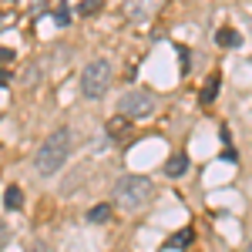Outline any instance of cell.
Listing matches in <instances>:
<instances>
[{
	"instance_id": "obj_1",
	"label": "cell",
	"mask_w": 252,
	"mask_h": 252,
	"mask_svg": "<svg viewBox=\"0 0 252 252\" xmlns=\"http://www.w3.org/2000/svg\"><path fill=\"white\" fill-rule=\"evenodd\" d=\"M71 155V131L67 128H58V131H51L47 141L37 148V158H34V168L40 175H54L61 172V165L67 161Z\"/></svg>"
},
{
	"instance_id": "obj_2",
	"label": "cell",
	"mask_w": 252,
	"mask_h": 252,
	"mask_svg": "<svg viewBox=\"0 0 252 252\" xmlns=\"http://www.w3.org/2000/svg\"><path fill=\"white\" fill-rule=\"evenodd\" d=\"M148 198H152V178H145V175H125V178H118L115 202L121 205V209L135 212V209H141Z\"/></svg>"
},
{
	"instance_id": "obj_3",
	"label": "cell",
	"mask_w": 252,
	"mask_h": 252,
	"mask_svg": "<svg viewBox=\"0 0 252 252\" xmlns=\"http://www.w3.org/2000/svg\"><path fill=\"white\" fill-rule=\"evenodd\" d=\"M111 81H115V71H111V64H108V61H91V64L81 71V94L94 101V97L108 94Z\"/></svg>"
},
{
	"instance_id": "obj_4",
	"label": "cell",
	"mask_w": 252,
	"mask_h": 252,
	"mask_svg": "<svg viewBox=\"0 0 252 252\" xmlns=\"http://www.w3.org/2000/svg\"><path fill=\"white\" fill-rule=\"evenodd\" d=\"M121 115L125 118H148L155 111V97L148 94V91H128V94L121 97Z\"/></svg>"
},
{
	"instance_id": "obj_5",
	"label": "cell",
	"mask_w": 252,
	"mask_h": 252,
	"mask_svg": "<svg viewBox=\"0 0 252 252\" xmlns=\"http://www.w3.org/2000/svg\"><path fill=\"white\" fill-rule=\"evenodd\" d=\"M161 3L165 0H125V14L131 20H148L161 10Z\"/></svg>"
},
{
	"instance_id": "obj_6",
	"label": "cell",
	"mask_w": 252,
	"mask_h": 252,
	"mask_svg": "<svg viewBox=\"0 0 252 252\" xmlns=\"http://www.w3.org/2000/svg\"><path fill=\"white\" fill-rule=\"evenodd\" d=\"M215 44L219 47H239L242 37H239V31H232V27H222V31H215Z\"/></svg>"
},
{
	"instance_id": "obj_7",
	"label": "cell",
	"mask_w": 252,
	"mask_h": 252,
	"mask_svg": "<svg viewBox=\"0 0 252 252\" xmlns=\"http://www.w3.org/2000/svg\"><path fill=\"white\" fill-rule=\"evenodd\" d=\"M189 242H195V229H189V225H185V229H178V232L168 239V249H185Z\"/></svg>"
},
{
	"instance_id": "obj_8",
	"label": "cell",
	"mask_w": 252,
	"mask_h": 252,
	"mask_svg": "<svg viewBox=\"0 0 252 252\" xmlns=\"http://www.w3.org/2000/svg\"><path fill=\"white\" fill-rule=\"evenodd\" d=\"M185 172H189V158L185 155H175L172 161L165 165V175H168V178H182Z\"/></svg>"
},
{
	"instance_id": "obj_9",
	"label": "cell",
	"mask_w": 252,
	"mask_h": 252,
	"mask_svg": "<svg viewBox=\"0 0 252 252\" xmlns=\"http://www.w3.org/2000/svg\"><path fill=\"white\" fill-rule=\"evenodd\" d=\"M219 84H222V78H219V74H212V78L205 81V88H202L198 101H202V104H212V101H215V94H219Z\"/></svg>"
},
{
	"instance_id": "obj_10",
	"label": "cell",
	"mask_w": 252,
	"mask_h": 252,
	"mask_svg": "<svg viewBox=\"0 0 252 252\" xmlns=\"http://www.w3.org/2000/svg\"><path fill=\"white\" fill-rule=\"evenodd\" d=\"M108 219H111V205H108V202H101V205H94V209L88 212V222H91V225H104Z\"/></svg>"
},
{
	"instance_id": "obj_11",
	"label": "cell",
	"mask_w": 252,
	"mask_h": 252,
	"mask_svg": "<svg viewBox=\"0 0 252 252\" xmlns=\"http://www.w3.org/2000/svg\"><path fill=\"white\" fill-rule=\"evenodd\" d=\"M3 205H7V209H14V212H17L20 205H24V192H20L17 185H7V195H3Z\"/></svg>"
},
{
	"instance_id": "obj_12",
	"label": "cell",
	"mask_w": 252,
	"mask_h": 252,
	"mask_svg": "<svg viewBox=\"0 0 252 252\" xmlns=\"http://www.w3.org/2000/svg\"><path fill=\"white\" fill-rule=\"evenodd\" d=\"M128 121H131V118H125V115L111 118V121H108V135H111V138H121V131L128 128Z\"/></svg>"
},
{
	"instance_id": "obj_13",
	"label": "cell",
	"mask_w": 252,
	"mask_h": 252,
	"mask_svg": "<svg viewBox=\"0 0 252 252\" xmlns=\"http://www.w3.org/2000/svg\"><path fill=\"white\" fill-rule=\"evenodd\" d=\"M54 20H58V27H67V24H71V10H67V7H58V10H54Z\"/></svg>"
},
{
	"instance_id": "obj_14",
	"label": "cell",
	"mask_w": 252,
	"mask_h": 252,
	"mask_svg": "<svg viewBox=\"0 0 252 252\" xmlns=\"http://www.w3.org/2000/svg\"><path fill=\"white\" fill-rule=\"evenodd\" d=\"M97 7H101L97 0H81V3H78V10H81V14H84V17H88V14H94Z\"/></svg>"
},
{
	"instance_id": "obj_15",
	"label": "cell",
	"mask_w": 252,
	"mask_h": 252,
	"mask_svg": "<svg viewBox=\"0 0 252 252\" xmlns=\"http://www.w3.org/2000/svg\"><path fill=\"white\" fill-rule=\"evenodd\" d=\"M10 242V229H7V222H0V249Z\"/></svg>"
},
{
	"instance_id": "obj_16",
	"label": "cell",
	"mask_w": 252,
	"mask_h": 252,
	"mask_svg": "<svg viewBox=\"0 0 252 252\" xmlns=\"http://www.w3.org/2000/svg\"><path fill=\"white\" fill-rule=\"evenodd\" d=\"M37 78H40V71H37V67H27V74H24V81H27V84H37Z\"/></svg>"
},
{
	"instance_id": "obj_17",
	"label": "cell",
	"mask_w": 252,
	"mask_h": 252,
	"mask_svg": "<svg viewBox=\"0 0 252 252\" xmlns=\"http://www.w3.org/2000/svg\"><path fill=\"white\" fill-rule=\"evenodd\" d=\"M14 61V51L10 47H0V64H10Z\"/></svg>"
},
{
	"instance_id": "obj_18",
	"label": "cell",
	"mask_w": 252,
	"mask_h": 252,
	"mask_svg": "<svg viewBox=\"0 0 252 252\" xmlns=\"http://www.w3.org/2000/svg\"><path fill=\"white\" fill-rule=\"evenodd\" d=\"M178 54H182V71H189V51H185V47H178Z\"/></svg>"
},
{
	"instance_id": "obj_19",
	"label": "cell",
	"mask_w": 252,
	"mask_h": 252,
	"mask_svg": "<svg viewBox=\"0 0 252 252\" xmlns=\"http://www.w3.org/2000/svg\"><path fill=\"white\" fill-rule=\"evenodd\" d=\"M10 84V74H7V67H0V88H7Z\"/></svg>"
},
{
	"instance_id": "obj_20",
	"label": "cell",
	"mask_w": 252,
	"mask_h": 252,
	"mask_svg": "<svg viewBox=\"0 0 252 252\" xmlns=\"http://www.w3.org/2000/svg\"><path fill=\"white\" fill-rule=\"evenodd\" d=\"M31 252H47V249H44V246H40V242H37V246H34V249H31Z\"/></svg>"
},
{
	"instance_id": "obj_21",
	"label": "cell",
	"mask_w": 252,
	"mask_h": 252,
	"mask_svg": "<svg viewBox=\"0 0 252 252\" xmlns=\"http://www.w3.org/2000/svg\"><path fill=\"white\" fill-rule=\"evenodd\" d=\"M249 252H252V242H249Z\"/></svg>"
},
{
	"instance_id": "obj_22",
	"label": "cell",
	"mask_w": 252,
	"mask_h": 252,
	"mask_svg": "<svg viewBox=\"0 0 252 252\" xmlns=\"http://www.w3.org/2000/svg\"><path fill=\"white\" fill-rule=\"evenodd\" d=\"M10 3H14V0H10Z\"/></svg>"
}]
</instances>
